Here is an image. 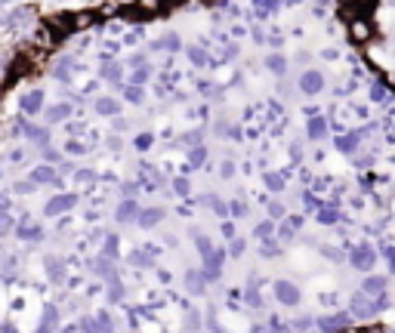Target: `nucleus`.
<instances>
[{
    "label": "nucleus",
    "instance_id": "obj_5",
    "mask_svg": "<svg viewBox=\"0 0 395 333\" xmlns=\"http://www.w3.org/2000/svg\"><path fill=\"white\" fill-rule=\"evenodd\" d=\"M65 115H68V105H56V108L50 111V121H62Z\"/></svg>",
    "mask_w": 395,
    "mask_h": 333
},
{
    "label": "nucleus",
    "instance_id": "obj_2",
    "mask_svg": "<svg viewBox=\"0 0 395 333\" xmlns=\"http://www.w3.org/2000/svg\"><path fill=\"white\" fill-rule=\"evenodd\" d=\"M41 102H44L41 93H28V96L22 99V108H25V111H37V108H41Z\"/></svg>",
    "mask_w": 395,
    "mask_h": 333
},
{
    "label": "nucleus",
    "instance_id": "obj_6",
    "mask_svg": "<svg viewBox=\"0 0 395 333\" xmlns=\"http://www.w3.org/2000/svg\"><path fill=\"white\" fill-rule=\"evenodd\" d=\"M10 229H13V219H10L7 213H0V235H7Z\"/></svg>",
    "mask_w": 395,
    "mask_h": 333
},
{
    "label": "nucleus",
    "instance_id": "obj_4",
    "mask_svg": "<svg viewBox=\"0 0 395 333\" xmlns=\"http://www.w3.org/2000/svg\"><path fill=\"white\" fill-rule=\"evenodd\" d=\"M278 296H281L284 303H293V300H297V293H293L290 284H278Z\"/></svg>",
    "mask_w": 395,
    "mask_h": 333
},
{
    "label": "nucleus",
    "instance_id": "obj_1",
    "mask_svg": "<svg viewBox=\"0 0 395 333\" xmlns=\"http://www.w3.org/2000/svg\"><path fill=\"white\" fill-rule=\"evenodd\" d=\"M68 207H74V195H65V198H53V201L47 204V216H56V213H62V210H68Z\"/></svg>",
    "mask_w": 395,
    "mask_h": 333
},
{
    "label": "nucleus",
    "instance_id": "obj_3",
    "mask_svg": "<svg viewBox=\"0 0 395 333\" xmlns=\"http://www.w3.org/2000/svg\"><path fill=\"white\" fill-rule=\"evenodd\" d=\"M53 176H56V173H53L50 167H37V170L31 173V179H34V182H50Z\"/></svg>",
    "mask_w": 395,
    "mask_h": 333
}]
</instances>
